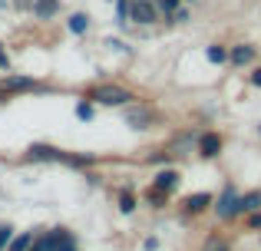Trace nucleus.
I'll return each mask as SVG.
<instances>
[{
	"label": "nucleus",
	"mask_w": 261,
	"mask_h": 251,
	"mask_svg": "<svg viewBox=\"0 0 261 251\" xmlns=\"http://www.w3.org/2000/svg\"><path fill=\"white\" fill-rule=\"evenodd\" d=\"M205 251H228V245H225L222 238H208L205 241Z\"/></svg>",
	"instance_id": "17"
},
{
	"label": "nucleus",
	"mask_w": 261,
	"mask_h": 251,
	"mask_svg": "<svg viewBox=\"0 0 261 251\" xmlns=\"http://www.w3.org/2000/svg\"><path fill=\"white\" fill-rule=\"evenodd\" d=\"M33 86V79H27V76H10V79H4V93H10V90H30Z\"/></svg>",
	"instance_id": "11"
},
{
	"label": "nucleus",
	"mask_w": 261,
	"mask_h": 251,
	"mask_svg": "<svg viewBox=\"0 0 261 251\" xmlns=\"http://www.w3.org/2000/svg\"><path fill=\"white\" fill-rule=\"evenodd\" d=\"M86 26H89V17H86V13H73V17H70V30L73 33H86Z\"/></svg>",
	"instance_id": "13"
},
{
	"label": "nucleus",
	"mask_w": 261,
	"mask_h": 251,
	"mask_svg": "<svg viewBox=\"0 0 261 251\" xmlns=\"http://www.w3.org/2000/svg\"><path fill=\"white\" fill-rule=\"evenodd\" d=\"M155 7H159V10H175V7H178V0H159Z\"/></svg>",
	"instance_id": "20"
},
{
	"label": "nucleus",
	"mask_w": 261,
	"mask_h": 251,
	"mask_svg": "<svg viewBox=\"0 0 261 251\" xmlns=\"http://www.w3.org/2000/svg\"><path fill=\"white\" fill-rule=\"evenodd\" d=\"M258 205H261V195H258V192L242 195V212H251V208H258Z\"/></svg>",
	"instance_id": "14"
},
{
	"label": "nucleus",
	"mask_w": 261,
	"mask_h": 251,
	"mask_svg": "<svg viewBox=\"0 0 261 251\" xmlns=\"http://www.w3.org/2000/svg\"><path fill=\"white\" fill-rule=\"evenodd\" d=\"M27 159H33V162H40V159H60V152L53 146H30Z\"/></svg>",
	"instance_id": "8"
},
{
	"label": "nucleus",
	"mask_w": 261,
	"mask_h": 251,
	"mask_svg": "<svg viewBox=\"0 0 261 251\" xmlns=\"http://www.w3.org/2000/svg\"><path fill=\"white\" fill-rule=\"evenodd\" d=\"M76 116H80V119H93V106H89V103H80Z\"/></svg>",
	"instance_id": "18"
},
{
	"label": "nucleus",
	"mask_w": 261,
	"mask_h": 251,
	"mask_svg": "<svg viewBox=\"0 0 261 251\" xmlns=\"http://www.w3.org/2000/svg\"><path fill=\"white\" fill-rule=\"evenodd\" d=\"M225 57H228V53H225L222 46H208V60L212 63H225Z\"/></svg>",
	"instance_id": "16"
},
{
	"label": "nucleus",
	"mask_w": 261,
	"mask_h": 251,
	"mask_svg": "<svg viewBox=\"0 0 261 251\" xmlns=\"http://www.w3.org/2000/svg\"><path fill=\"white\" fill-rule=\"evenodd\" d=\"M126 123L133 129H146L149 126V113L146 109H126Z\"/></svg>",
	"instance_id": "9"
},
{
	"label": "nucleus",
	"mask_w": 261,
	"mask_h": 251,
	"mask_svg": "<svg viewBox=\"0 0 261 251\" xmlns=\"http://www.w3.org/2000/svg\"><path fill=\"white\" fill-rule=\"evenodd\" d=\"M175 185H178V175L169 172V169H166V172H159V175H155V182H152V188H159V192H172Z\"/></svg>",
	"instance_id": "6"
},
{
	"label": "nucleus",
	"mask_w": 261,
	"mask_h": 251,
	"mask_svg": "<svg viewBox=\"0 0 261 251\" xmlns=\"http://www.w3.org/2000/svg\"><path fill=\"white\" fill-rule=\"evenodd\" d=\"M63 238H66V232H63V228H57V232H50L43 241H37L30 251H57L60 245H63Z\"/></svg>",
	"instance_id": "4"
},
{
	"label": "nucleus",
	"mask_w": 261,
	"mask_h": 251,
	"mask_svg": "<svg viewBox=\"0 0 261 251\" xmlns=\"http://www.w3.org/2000/svg\"><path fill=\"white\" fill-rule=\"evenodd\" d=\"M251 60H255V46L242 43V46L231 50V63H235V66H245V63H251Z\"/></svg>",
	"instance_id": "7"
},
{
	"label": "nucleus",
	"mask_w": 261,
	"mask_h": 251,
	"mask_svg": "<svg viewBox=\"0 0 261 251\" xmlns=\"http://www.w3.org/2000/svg\"><path fill=\"white\" fill-rule=\"evenodd\" d=\"M251 83H255V86H261V70H258V73H251Z\"/></svg>",
	"instance_id": "25"
},
{
	"label": "nucleus",
	"mask_w": 261,
	"mask_h": 251,
	"mask_svg": "<svg viewBox=\"0 0 261 251\" xmlns=\"http://www.w3.org/2000/svg\"><path fill=\"white\" fill-rule=\"evenodd\" d=\"M205 205H212V195H202V192H198V195H192V199L185 202V208H189V212H202Z\"/></svg>",
	"instance_id": "12"
},
{
	"label": "nucleus",
	"mask_w": 261,
	"mask_h": 251,
	"mask_svg": "<svg viewBox=\"0 0 261 251\" xmlns=\"http://www.w3.org/2000/svg\"><path fill=\"white\" fill-rule=\"evenodd\" d=\"M93 99L102 103V106H126L133 96H129V90H122V86H99V90L93 93Z\"/></svg>",
	"instance_id": "1"
},
{
	"label": "nucleus",
	"mask_w": 261,
	"mask_h": 251,
	"mask_svg": "<svg viewBox=\"0 0 261 251\" xmlns=\"http://www.w3.org/2000/svg\"><path fill=\"white\" fill-rule=\"evenodd\" d=\"M33 10H37V17H53V13L60 10V0H37Z\"/></svg>",
	"instance_id": "10"
},
{
	"label": "nucleus",
	"mask_w": 261,
	"mask_h": 251,
	"mask_svg": "<svg viewBox=\"0 0 261 251\" xmlns=\"http://www.w3.org/2000/svg\"><path fill=\"white\" fill-rule=\"evenodd\" d=\"M129 17L136 23H152V20H159V7L152 0H136V4H129Z\"/></svg>",
	"instance_id": "2"
},
{
	"label": "nucleus",
	"mask_w": 261,
	"mask_h": 251,
	"mask_svg": "<svg viewBox=\"0 0 261 251\" xmlns=\"http://www.w3.org/2000/svg\"><path fill=\"white\" fill-rule=\"evenodd\" d=\"M7 241H10V228H4V225H0V248H4Z\"/></svg>",
	"instance_id": "21"
},
{
	"label": "nucleus",
	"mask_w": 261,
	"mask_h": 251,
	"mask_svg": "<svg viewBox=\"0 0 261 251\" xmlns=\"http://www.w3.org/2000/svg\"><path fill=\"white\" fill-rule=\"evenodd\" d=\"M218 218H235L238 212H242V195L238 192H231V188H225V195L218 199Z\"/></svg>",
	"instance_id": "3"
},
{
	"label": "nucleus",
	"mask_w": 261,
	"mask_h": 251,
	"mask_svg": "<svg viewBox=\"0 0 261 251\" xmlns=\"http://www.w3.org/2000/svg\"><path fill=\"white\" fill-rule=\"evenodd\" d=\"M30 245H33L30 235H20V238H13V241H10V251H27Z\"/></svg>",
	"instance_id": "15"
},
{
	"label": "nucleus",
	"mask_w": 261,
	"mask_h": 251,
	"mask_svg": "<svg viewBox=\"0 0 261 251\" xmlns=\"http://www.w3.org/2000/svg\"><path fill=\"white\" fill-rule=\"evenodd\" d=\"M218 149H222V139H218L215 132H208V135H202V139H198V152H202L205 159L218 155Z\"/></svg>",
	"instance_id": "5"
},
{
	"label": "nucleus",
	"mask_w": 261,
	"mask_h": 251,
	"mask_svg": "<svg viewBox=\"0 0 261 251\" xmlns=\"http://www.w3.org/2000/svg\"><path fill=\"white\" fill-rule=\"evenodd\" d=\"M119 17H122V20L129 17V4H126V0H119Z\"/></svg>",
	"instance_id": "23"
},
{
	"label": "nucleus",
	"mask_w": 261,
	"mask_h": 251,
	"mask_svg": "<svg viewBox=\"0 0 261 251\" xmlns=\"http://www.w3.org/2000/svg\"><path fill=\"white\" fill-rule=\"evenodd\" d=\"M57 251H76V245H73V241H70V238H63V245H60Z\"/></svg>",
	"instance_id": "22"
},
{
	"label": "nucleus",
	"mask_w": 261,
	"mask_h": 251,
	"mask_svg": "<svg viewBox=\"0 0 261 251\" xmlns=\"http://www.w3.org/2000/svg\"><path fill=\"white\" fill-rule=\"evenodd\" d=\"M119 208H122V212H133V208H136L133 195H122V199H119Z\"/></svg>",
	"instance_id": "19"
},
{
	"label": "nucleus",
	"mask_w": 261,
	"mask_h": 251,
	"mask_svg": "<svg viewBox=\"0 0 261 251\" xmlns=\"http://www.w3.org/2000/svg\"><path fill=\"white\" fill-rule=\"evenodd\" d=\"M10 66V60H7V53H4V46H0V70H7Z\"/></svg>",
	"instance_id": "24"
}]
</instances>
